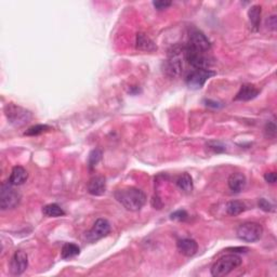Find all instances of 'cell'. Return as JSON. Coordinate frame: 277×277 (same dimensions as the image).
Returning a JSON list of instances; mask_svg holds the SVG:
<instances>
[{
    "mask_svg": "<svg viewBox=\"0 0 277 277\" xmlns=\"http://www.w3.org/2000/svg\"><path fill=\"white\" fill-rule=\"evenodd\" d=\"M266 25H268V27L272 31H275L276 29V16H271L268 19H266Z\"/></svg>",
    "mask_w": 277,
    "mask_h": 277,
    "instance_id": "29",
    "label": "cell"
},
{
    "mask_svg": "<svg viewBox=\"0 0 277 277\" xmlns=\"http://www.w3.org/2000/svg\"><path fill=\"white\" fill-rule=\"evenodd\" d=\"M135 47L140 51H145V52H153L157 49L155 43L150 39L147 34L144 33H138L137 38H135Z\"/></svg>",
    "mask_w": 277,
    "mask_h": 277,
    "instance_id": "14",
    "label": "cell"
},
{
    "mask_svg": "<svg viewBox=\"0 0 277 277\" xmlns=\"http://www.w3.org/2000/svg\"><path fill=\"white\" fill-rule=\"evenodd\" d=\"M243 263L239 256L235 254L225 255L216 260L211 266V275L214 277H223L229 275L232 271L237 269Z\"/></svg>",
    "mask_w": 277,
    "mask_h": 277,
    "instance_id": "3",
    "label": "cell"
},
{
    "mask_svg": "<svg viewBox=\"0 0 277 277\" xmlns=\"http://www.w3.org/2000/svg\"><path fill=\"white\" fill-rule=\"evenodd\" d=\"M88 192L93 196H102L107 192V181L103 177H93L88 182Z\"/></svg>",
    "mask_w": 277,
    "mask_h": 277,
    "instance_id": "12",
    "label": "cell"
},
{
    "mask_svg": "<svg viewBox=\"0 0 277 277\" xmlns=\"http://www.w3.org/2000/svg\"><path fill=\"white\" fill-rule=\"evenodd\" d=\"M80 254V248L76 245L73 243H67L65 244L62 247V251H61V256L63 259H70L74 258Z\"/></svg>",
    "mask_w": 277,
    "mask_h": 277,
    "instance_id": "22",
    "label": "cell"
},
{
    "mask_svg": "<svg viewBox=\"0 0 277 277\" xmlns=\"http://www.w3.org/2000/svg\"><path fill=\"white\" fill-rule=\"evenodd\" d=\"M259 208L262 209L265 213H271V211L274 210V206L272 205L269 200H266L265 198H260L258 201Z\"/></svg>",
    "mask_w": 277,
    "mask_h": 277,
    "instance_id": "25",
    "label": "cell"
},
{
    "mask_svg": "<svg viewBox=\"0 0 277 277\" xmlns=\"http://www.w3.org/2000/svg\"><path fill=\"white\" fill-rule=\"evenodd\" d=\"M265 134H266V137H269V138H275V134H276V126H275L274 123L266 124Z\"/></svg>",
    "mask_w": 277,
    "mask_h": 277,
    "instance_id": "28",
    "label": "cell"
},
{
    "mask_svg": "<svg viewBox=\"0 0 277 277\" xmlns=\"http://www.w3.org/2000/svg\"><path fill=\"white\" fill-rule=\"evenodd\" d=\"M101 159H102V152H101L100 149H93L92 152L89 154V158H88L89 168L93 169L95 166L99 164Z\"/></svg>",
    "mask_w": 277,
    "mask_h": 277,
    "instance_id": "24",
    "label": "cell"
},
{
    "mask_svg": "<svg viewBox=\"0 0 277 277\" xmlns=\"http://www.w3.org/2000/svg\"><path fill=\"white\" fill-rule=\"evenodd\" d=\"M264 179L265 181L268 183H271V184H274L276 182V173L275 172H268V173H265L264 175Z\"/></svg>",
    "mask_w": 277,
    "mask_h": 277,
    "instance_id": "30",
    "label": "cell"
},
{
    "mask_svg": "<svg viewBox=\"0 0 277 277\" xmlns=\"http://www.w3.org/2000/svg\"><path fill=\"white\" fill-rule=\"evenodd\" d=\"M177 185H178V188L181 191H183L184 193H191L194 188L193 179L189 173H183L178 178Z\"/></svg>",
    "mask_w": 277,
    "mask_h": 277,
    "instance_id": "19",
    "label": "cell"
},
{
    "mask_svg": "<svg viewBox=\"0 0 277 277\" xmlns=\"http://www.w3.org/2000/svg\"><path fill=\"white\" fill-rule=\"evenodd\" d=\"M28 266V256L26 253L22 250H18L12 256L10 260V272L12 275H21L26 271Z\"/></svg>",
    "mask_w": 277,
    "mask_h": 277,
    "instance_id": "11",
    "label": "cell"
},
{
    "mask_svg": "<svg viewBox=\"0 0 277 277\" xmlns=\"http://www.w3.org/2000/svg\"><path fill=\"white\" fill-rule=\"evenodd\" d=\"M171 4H172V2L166 1V0H158V1L153 2V6L155 7L156 10H158V11H163L165 9H168Z\"/></svg>",
    "mask_w": 277,
    "mask_h": 277,
    "instance_id": "27",
    "label": "cell"
},
{
    "mask_svg": "<svg viewBox=\"0 0 277 277\" xmlns=\"http://www.w3.org/2000/svg\"><path fill=\"white\" fill-rule=\"evenodd\" d=\"M245 209H246L245 204L241 203L239 200H232L226 204V213H228L230 215L233 216L238 215L241 213H244Z\"/></svg>",
    "mask_w": 277,
    "mask_h": 277,
    "instance_id": "21",
    "label": "cell"
},
{
    "mask_svg": "<svg viewBox=\"0 0 277 277\" xmlns=\"http://www.w3.org/2000/svg\"><path fill=\"white\" fill-rule=\"evenodd\" d=\"M246 183H247V179L245 177V174L240 172L232 173L228 180L229 188L232 192L234 193H240L241 191L245 189Z\"/></svg>",
    "mask_w": 277,
    "mask_h": 277,
    "instance_id": "16",
    "label": "cell"
},
{
    "mask_svg": "<svg viewBox=\"0 0 277 277\" xmlns=\"http://www.w3.org/2000/svg\"><path fill=\"white\" fill-rule=\"evenodd\" d=\"M27 178L28 173L26 169L21 167V166H17V167H14L11 171V174H10L9 178V183H11L14 186L22 185L26 182Z\"/></svg>",
    "mask_w": 277,
    "mask_h": 277,
    "instance_id": "17",
    "label": "cell"
},
{
    "mask_svg": "<svg viewBox=\"0 0 277 277\" xmlns=\"http://www.w3.org/2000/svg\"><path fill=\"white\" fill-rule=\"evenodd\" d=\"M185 61L184 46H175L169 51L168 60L165 62L164 72L169 77H178L183 72Z\"/></svg>",
    "mask_w": 277,
    "mask_h": 277,
    "instance_id": "2",
    "label": "cell"
},
{
    "mask_svg": "<svg viewBox=\"0 0 277 277\" xmlns=\"http://www.w3.org/2000/svg\"><path fill=\"white\" fill-rule=\"evenodd\" d=\"M21 193L14 189L11 183H3L0 189V208L1 210H11L17 208L21 201Z\"/></svg>",
    "mask_w": 277,
    "mask_h": 277,
    "instance_id": "5",
    "label": "cell"
},
{
    "mask_svg": "<svg viewBox=\"0 0 277 277\" xmlns=\"http://www.w3.org/2000/svg\"><path fill=\"white\" fill-rule=\"evenodd\" d=\"M188 46L192 47L194 49H197L199 51L203 52H208L211 49L210 40L203 32H200L196 28H193L192 31L190 32Z\"/></svg>",
    "mask_w": 277,
    "mask_h": 277,
    "instance_id": "10",
    "label": "cell"
},
{
    "mask_svg": "<svg viewBox=\"0 0 277 277\" xmlns=\"http://www.w3.org/2000/svg\"><path fill=\"white\" fill-rule=\"evenodd\" d=\"M213 76H215V72L209 68L194 69L186 76L185 83L190 89L198 90L203 88L205 84L207 83V80Z\"/></svg>",
    "mask_w": 277,
    "mask_h": 277,
    "instance_id": "8",
    "label": "cell"
},
{
    "mask_svg": "<svg viewBox=\"0 0 277 277\" xmlns=\"http://www.w3.org/2000/svg\"><path fill=\"white\" fill-rule=\"evenodd\" d=\"M188 213L185 210H177L170 214V219L174 221H184L188 219Z\"/></svg>",
    "mask_w": 277,
    "mask_h": 277,
    "instance_id": "26",
    "label": "cell"
},
{
    "mask_svg": "<svg viewBox=\"0 0 277 277\" xmlns=\"http://www.w3.org/2000/svg\"><path fill=\"white\" fill-rule=\"evenodd\" d=\"M260 93V91L258 89H256L254 85H250V84H246L243 85L239 89V91L237 92L235 97V101H250V100H254L255 98L258 97V94Z\"/></svg>",
    "mask_w": 277,
    "mask_h": 277,
    "instance_id": "15",
    "label": "cell"
},
{
    "mask_svg": "<svg viewBox=\"0 0 277 277\" xmlns=\"http://www.w3.org/2000/svg\"><path fill=\"white\" fill-rule=\"evenodd\" d=\"M262 234H263V228L256 222H245L240 224L236 231L237 237L246 243H256L262 237Z\"/></svg>",
    "mask_w": 277,
    "mask_h": 277,
    "instance_id": "7",
    "label": "cell"
},
{
    "mask_svg": "<svg viewBox=\"0 0 277 277\" xmlns=\"http://www.w3.org/2000/svg\"><path fill=\"white\" fill-rule=\"evenodd\" d=\"M4 113H6L10 124L18 128L23 127V126L28 124L33 117L32 113L29 110L14 103H8L4 107Z\"/></svg>",
    "mask_w": 277,
    "mask_h": 277,
    "instance_id": "4",
    "label": "cell"
},
{
    "mask_svg": "<svg viewBox=\"0 0 277 277\" xmlns=\"http://www.w3.org/2000/svg\"><path fill=\"white\" fill-rule=\"evenodd\" d=\"M206 103H207V104H206L207 107H220L218 102H213V101H210V100L206 101Z\"/></svg>",
    "mask_w": 277,
    "mask_h": 277,
    "instance_id": "32",
    "label": "cell"
},
{
    "mask_svg": "<svg viewBox=\"0 0 277 277\" xmlns=\"http://www.w3.org/2000/svg\"><path fill=\"white\" fill-rule=\"evenodd\" d=\"M43 213L48 218H58V216L65 214L64 210L57 204H49L44 206L43 208Z\"/></svg>",
    "mask_w": 277,
    "mask_h": 277,
    "instance_id": "20",
    "label": "cell"
},
{
    "mask_svg": "<svg viewBox=\"0 0 277 277\" xmlns=\"http://www.w3.org/2000/svg\"><path fill=\"white\" fill-rule=\"evenodd\" d=\"M152 205H153V207L156 209H162V207H163V203H162V200H160L158 197L156 198V197H154L153 198V200H152Z\"/></svg>",
    "mask_w": 277,
    "mask_h": 277,
    "instance_id": "31",
    "label": "cell"
},
{
    "mask_svg": "<svg viewBox=\"0 0 277 277\" xmlns=\"http://www.w3.org/2000/svg\"><path fill=\"white\" fill-rule=\"evenodd\" d=\"M115 198L119 204L129 211H139L143 208L147 203V195L142 190L133 188V186H127V188L119 189L115 192Z\"/></svg>",
    "mask_w": 277,
    "mask_h": 277,
    "instance_id": "1",
    "label": "cell"
},
{
    "mask_svg": "<svg viewBox=\"0 0 277 277\" xmlns=\"http://www.w3.org/2000/svg\"><path fill=\"white\" fill-rule=\"evenodd\" d=\"M248 18L251 26H253L255 31H258L261 23V7L258 4H255V6L251 7L248 11Z\"/></svg>",
    "mask_w": 277,
    "mask_h": 277,
    "instance_id": "18",
    "label": "cell"
},
{
    "mask_svg": "<svg viewBox=\"0 0 277 277\" xmlns=\"http://www.w3.org/2000/svg\"><path fill=\"white\" fill-rule=\"evenodd\" d=\"M177 246L180 254H182L185 256H193L198 251V244L192 238L180 239Z\"/></svg>",
    "mask_w": 277,
    "mask_h": 277,
    "instance_id": "13",
    "label": "cell"
},
{
    "mask_svg": "<svg viewBox=\"0 0 277 277\" xmlns=\"http://www.w3.org/2000/svg\"><path fill=\"white\" fill-rule=\"evenodd\" d=\"M48 130H50V127L48 125H35L33 127L28 128L26 131H25L24 134L28 135V137H35V135L42 134Z\"/></svg>",
    "mask_w": 277,
    "mask_h": 277,
    "instance_id": "23",
    "label": "cell"
},
{
    "mask_svg": "<svg viewBox=\"0 0 277 277\" xmlns=\"http://www.w3.org/2000/svg\"><path fill=\"white\" fill-rule=\"evenodd\" d=\"M110 232V224L107 219H98L87 234L85 238L90 243H94L101 238L107 236Z\"/></svg>",
    "mask_w": 277,
    "mask_h": 277,
    "instance_id": "9",
    "label": "cell"
},
{
    "mask_svg": "<svg viewBox=\"0 0 277 277\" xmlns=\"http://www.w3.org/2000/svg\"><path fill=\"white\" fill-rule=\"evenodd\" d=\"M185 61L195 69L198 68H209L213 65V60L208 57V52L199 51L197 49H194L186 44L184 46Z\"/></svg>",
    "mask_w": 277,
    "mask_h": 277,
    "instance_id": "6",
    "label": "cell"
}]
</instances>
